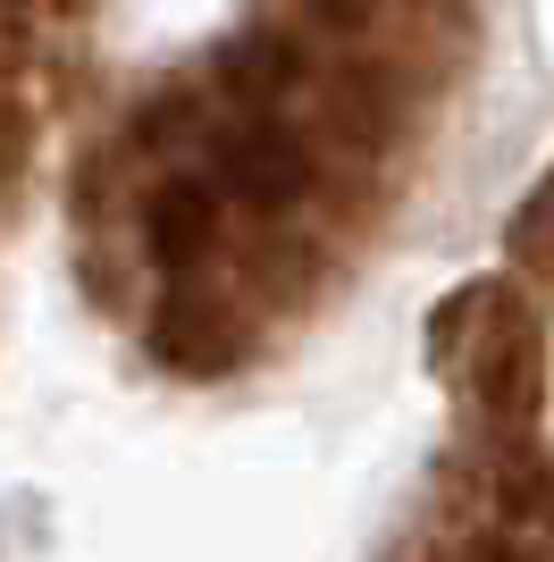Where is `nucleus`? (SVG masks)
<instances>
[{
  "label": "nucleus",
  "mask_w": 554,
  "mask_h": 562,
  "mask_svg": "<svg viewBox=\"0 0 554 562\" xmlns=\"http://www.w3.org/2000/svg\"><path fill=\"white\" fill-rule=\"evenodd\" d=\"M210 186L228 193L235 211H261V218H295L311 193H320V143L302 135L286 110H261V117H219L210 126Z\"/></svg>",
  "instance_id": "obj_1"
},
{
  "label": "nucleus",
  "mask_w": 554,
  "mask_h": 562,
  "mask_svg": "<svg viewBox=\"0 0 554 562\" xmlns=\"http://www.w3.org/2000/svg\"><path fill=\"white\" fill-rule=\"evenodd\" d=\"M412 101H420V85H412L403 59H387V50H369V43L345 50L320 76V126H311L320 168H328V151L353 160V168H378L403 143V126H412Z\"/></svg>",
  "instance_id": "obj_2"
},
{
  "label": "nucleus",
  "mask_w": 554,
  "mask_h": 562,
  "mask_svg": "<svg viewBox=\"0 0 554 562\" xmlns=\"http://www.w3.org/2000/svg\"><path fill=\"white\" fill-rule=\"evenodd\" d=\"M470 403H479V420L496 437H521L546 412V336L505 294H487V328L470 345Z\"/></svg>",
  "instance_id": "obj_3"
},
{
  "label": "nucleus",
  "mask_w": 554,
  "mask_h": 562,
  "mask_svg": "<svg viewBox=\"0 0 554 562\" xmlns=\"http://www.w3.org/2000/svg\"><path fill=\"white\" fill-rule=\"evenodd\" d=\"M152 361L177 378H235L253 361V319L235 303H219L210 285L193 278H168V294L152 303V328H143Z\"/></svg>",
  "instance_id": "obj_4"
},
{
  "label": "nucleus",
  "mask_w": 554,
  "mask_h": 562,
  "mask_svg": "<svg viewBox=\"0 0 554 562\" xmlns=\"http://www.w3.org/2000/svg\"><path fill=\"white\" fill-rule=\"evenodd\" d=\"M228 235V193L210 186V168H177L143 193V260L160 278H202Z\"/></svg>",
  "instance_id": "obj_5"
},
{
  "label": "nucleus",
  "mask_w": 554,
  "mask_h": 562,
  "mask_svg": "<svg viewBox=\"0 0 554 562\" xmlns=\"http://www.w3.org/2000/svg\"><path fill=\"white\" fill-rule=\"evenodd\" d=\"M311 85V50H302L295 25H253V34H235L219 59H210L202 93L219 117H261V110H286V101Z\"/></svg>",
  "instance_id": "obj_6"
},
{
  "label": "nucleus",
  "mask_w": 554,
  "mask_h": 562,
  "mask_svg": "<svg viewBox=\"0 0 554 562\" xmlns=\"http://www.w3.org/2000/svg\"><path fill=\"white\" fill-rule=\"evenodd\" d=\"M487 479H496V513H505L512 529H521V520H538V513H554V453L538 446L530 428H521V437H505V453H496V470H487Z\"/></svg>",
  "instance_id": "obj_7"
},
{
  "label": "nucleus",
  "mask_w": 554,
  "mask_h": 562,
  "mask_svg": "<svg viewBox=\"0 0 554 562\" xmlns=\"http://www.w3.org/2000/svg\"><path fill=\"white\" fill-rule=\"evenodd\" d=\"M395 0H295V34L302 43H328V50H362L378 43Z\"/></svg>",
  "instance_id": "obj_8"
},
{
  "label": "nucleus",
  "mask_w": 554,
  "mask_h": 562,
  "mask_svg": "<svg viewBox=\"0 0 554 562\" xmlns=\"http://www.w3.org/2000/svg\"><path fill=\"white\" fill-rule=\"evenodd\" d=\"M505 260H512V269H530V278H554V177H538L530 202L512 211V227H505Z\"/></svg>",
  "instance_id": "obj_9"
},
{
  "label": "nucleus",
  "mask_w": 554,
  "mask_h": 562,
  "mask_svg": "<svg viewBox=\"0 0 554 562\" xmlns=\"http://www.w3.org/2000/svg\"><path fill=\"white\" fill-rule=\"evenodd\" d=\"M462 562H538V546L505 520V529H479V538L462 546Z\"/></svg>",
  "instance_id": "obj_10"
},
{
  "label": "nucleus",
  "mask_w": 554,
  "mask_h": 562,
  "mask_svg": "<svg viewBox=\"0 0 554 562\" xmlns=\"http://www.w3.org/2000/svg\"><path fill=\"white\" fill-rule=\"evenodd\" d=\"M18 160H25V117H18V101H0V186L18 177Z\"/></svg>",
  "instance_id": "obj_11"
},
{
  "label": "nucleus",
  "mask_w": 554,
  "mask_h": 562,
  "mask_svg": "<svg viewBox=\"0 0 554 562\" xmlns=\"http://www.w3.org/2000/svg\"><path fill=\"white\" fill-rule=\"evenodd\" d=\"M34 18V0H0V25H25Z\"/></svg>",
  "instance_id": "obj_12"
}]
</instances>
